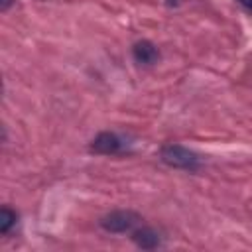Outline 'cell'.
<instances>
[{
    "mask_svg": "<svg viewBox=\"0 0 252 252\" xmlns=\"http://www.w3.org/2000/svg\"><path fill=\"white\" fill-rule=\"evenodd\" d=\"M132 55H134V61L140 63V65H154V63L159 59L158 47H156L152 41H148V39H142V41L134 43Z\"/></svg>",
    "mask_w": 252,
    "mask_h": 252,
    "instance_id": "obj_4",
    "label": "cell"
},
{
    "mask_svg": "<svg viewBox=\"0 0 252 252\" xmlns=\"http://www.w3.org/2000/svg\"><path fill=\"white\" fill-rule=\"evenodd\" d=\"M91 150L100 156H118L128 150V142L116 132H100L98 136L93 138Z\"/></svg>",
    "mask_w": 252,
    "mask_h": 252,
    "instance_id": "obj_3",
    "label": "cell"
},
{
    "mask_svg": "<svg viewBox=\"0 0 252 252\" xmlns=\"http://www.w3.org/2000/svg\"><path fill=\"white\" fill-rule=\"evenodd\" d=\"M236 2H238V4H240L244 10H248V12L252 14V0H236Z\"/></svg>",
    "mask_w": 252,
    "mask_h": 252,
    "instance_id": "obj_7",
    "label": "cell"
},
{
    "mask_svg": "<svg viewBox=\"0 0 252 252\" xmlns=\"http://www.w3.org/2000/svg\"><path fill=\"white\" fill-rule=\"evenodd\" d=\"M159 158L165 165L175 167V169H183V171H197L201 165L199 156L193 150L179 146V144H165L159 150Z\"/></svg>",
    "mask_w": 252,
    "mask_h": 252,
    "instance_id": "obj_1",
    "label": "cell"
},
{
    "mask_svg": "<svg viewBox=\"0 0 252 252\" xmlns=\"http://www.w3.org/2000/svg\"><path fill=\"white\" fill-rule=\"evenodd\" d=\"M16 220H18V215L12 209L2 207V211H0V232L8 234L12 230V226H16Z\"/></svg>",
    "mask_w": 252,
    "mask_h": 252,
    "instance_id": "obj_6",
    "label": "cell"
},
{
    "mask_svg": "<svg viewBox=\"0 0 252 252\" xmlns=\"http://www.w3.org/2000/svg\"><path fill=\"white\" fill-rule=\"evenodd\" d=\"M132 238L144 250H152V248H158L159 246V234L154 228H150V226H138V228H134L132 230Z\"/></svg>",
    "mask_w": 252,
    "mask_h": 252,
    "instance_id": "obj_5",
    "label": "cell"
},
{
    "mask_svg": "<svg viewBox=\"0 0 252 252\" xmlns=\"http://www.w3.org/2000/svg\"><path fill=\"white\" fill-rule=\"evenodd\" d=\"M100 226L106 232L124 234V232H132L134 228L140 226V217L132 211H112L106 217H102Z\"/></svg>",
    "mask_w": 252,
    "mask_h": 252,
    "instance_id": "obj_2",
    "label": "cell"
},
{
    "mask_svg": "<svg viewBox=\"0 0 252 252\" xmlns=\"http://www.w3.org/2000/svg\"><path fill=\"white\" fill-rule=\"evenodd\" d=\"M12 4H14V0H0V10H2V12H6Z\"/></svg>",
    "mask_w": 252,
    "mask_h": 252,
    "instance_id": "obj_8",
    "label": "cell"
}]
</instances>
